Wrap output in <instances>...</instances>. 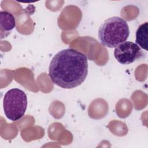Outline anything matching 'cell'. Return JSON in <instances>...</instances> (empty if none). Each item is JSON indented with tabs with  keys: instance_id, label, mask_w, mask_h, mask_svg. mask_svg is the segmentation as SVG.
<instances>
[{
	"instance_id": "6da1fadb",
	"label": "cell",
	"mask_w": 148,
	"mask_h": 148,
	"mask_svg": "<svg viewBox=\"0 0 148 148\" xmlns=\"http://www.w3.org/2000/svg\"><path fill=\"white\" fill-rule=\"evenodd\" d=\"M88 74V60L83 53L72 48L58 52L52 58L49 76L52 82L63 88L76 87Z\"/></svg>"
},
{
	"instance_id": "7a4b0ae2",
	"label": "cell",
	"mask_w": 148,
	"mask_h": 148,
	"mask_svg": "<svg viewBox=\"0 0 148 148\" xmlns=\"http://www.w3.org/2000/svg\"><path fill=\"white\" fill-rule=\"evenodd\" d=\"M130 35L129 26L125 20L114 16L106 19L98 29V38L105 47L114 48L126 41Z\"/></svg>"
},
{
	"instance_id": "3957f363",
	"label": "cell",
	"mask_w": 148,
	"mask_h": 148,
	"mask_svg": "<svg viewBox=\"0 0 148 148\" xmlns=\"http://www.w3.org/2000/svg\"><path fill=\"white\" fill-rule=\"evenodd\" d=\"M3 111L11 121H17L23 117L27 108V97L23 90L14 88L8 90L3 99Z\"/></svg>"
},
{
	"instance_id": "277c9868",
	"label": "cell",
	"mask_w": 148,
	"mask_h": 148,
	"mask_svg": "<svg viewBox=\"0 0 148 148\" xmlns=\"http://www.w3.org/2000/svg\"><path fill=\"white\" fill-rule=\"evenodd\" d=\"M143 53L141 48L135 43L125 41L114 50L116 60L121 64H130L142 57Z\"/></svg>"
},
{
	"instance_id": "5b68a950",
	"label": "cell",
	"mask_w": 148,
	"mask_h": 148,
	"mask_svg": "<svg viewBox=\"0 0 148 148\" xmlns=\"http://www.w3.org/2000/svg\"><path fill=\"white\" fill-rule=\"evenodd\" d=\"M16 27L14 16L5 10L0 12V36L1 39L6 38Z\"/></svg>"
},
{
	"instance_id": "8992f818",
	"label": "cell",
	"mask_w": 148,
	"mask_h": 148,
	"mask_svg": "<svg viewBox=\"0 0 148 148\" xmlns=\"http://www.w3.org/2000/svg\"><path fill=\"white\" fill-rule=\"evenodd\" d=\"M148 23L146 22L139 26L136 32V44L140 48L147 50Z\"/></svg>"
}]
</instances>
